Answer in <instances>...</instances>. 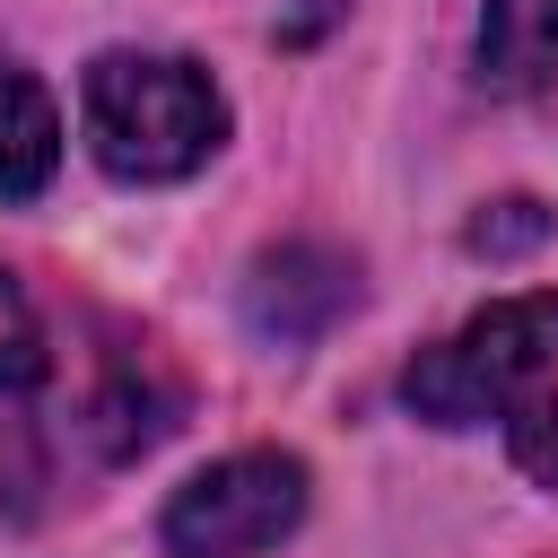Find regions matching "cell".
I'll use <instances>...</instances> for the list:
<instances>
[{"mask_svg":"<svg viewBox=\"0 0 558 558\" xmlns=\"http://www.w3.org/2000/svg\"><path fill=\"white\" fill-rule=\"evenodd\" d=\"M401 392L436 427L497 418L506 453L541 488H558V296H506L471 314L445 349H427L401 375Z\"/></svg>","mask_w":558,"mask_h":558,"instance_id":"cell-1","label":"cell"},{"mask_svg":"<svg viewBox=\"0 0 558 558\" xmlns=\"http://www.w3.org/2000/svg\"><path fill=\"white\" fill-rule=\"evenodd\" d=\"M78 113L113 183H174L227 140V96L209 87L201 61H174V52H96Z\"/></svg>","mask_w":558,"mask_h":558,"instance_id":"cell-2","label":"cell"},{"mask_svg":"<svg viewBox=\"0 0 558 558\" xmlns=\"http://www.w3.org/2000/svg\"><path fill=\"white\" fill-rule=\"evenodd\" d=\"M296 514H305V462L296 453H227L174 488L157 532L174 558H253V549L288 541Z\"/></svg>","mask_w":558,"mask_h":558,"instance_id":"cell-3","label":"cell"},{"mask_svg":"<svg viewBox=\"0 0 558 558\" xmlns=\"http://www.w3.org/2000/svg\"><path fill=\"white\" fill-rule=\"evenodd\" d=\"M44 384H52V357H44L35 305H26V288L0 270V523H26V514L44 506V471H52Z\"/></svg>","mask_w":558,"mask_h":558,"instance_id":"cell-4","label":"cell"},{"mask_svg":"<svg viewBox=\"0 0 558 558\" xmlns=\"http://www.w3.org/2000/svg\"><path fill=\"white\" fill-rule=\"evenodd\" d=\"M349 305H357V270H349L340 253H323V244H279V253H262V262H253V288H244V314H253V331H270V340H314V331H331Z\"/></svg>","mask_w":558,"mask_h":558,"instance_id":"cell-5","label":"cell"},{"mask_svg":"<svg viewBox=\"0 0 558 558\" xmlns=\"http://www.w3.org/2000/svg\"><path fill=\"white\" fill-rule=\"evenodd\" d=\"M52 157H61V122H52V96L0 52V201H26L52 183Z\"/></svg>","mask_w":558,"mask_h":558,"instance_id":"cell-6","label":"cell"},{"mask_svg":"<svg viewBox=\"0 0 558 558\" xmlns=\"http://www.w3.org/2000/svg\"><path fill=\"white\" fill-rule=\"evenodd\" d=\"M488 87H541L558 70V0H480Z\"/></svg>","mask_w":558,"mask_h":558,"instance_id":"cell-7","label":"cell"},{"mask_svg":"<svg viewBox=\"0 0 558 558\" xmlns=\"http://www.w3.org/2000/svg\"><path fill=\"white\" fill-rule=\"evenodd\" d=\"M549 227H558V218H549L541 201H497L488 218H471V244H480V253H523V244H541Z\"/></svg>","mask_w":558,"mask_h":558,"instance_id":"cell-8","label":"cell"}]
</instances>
